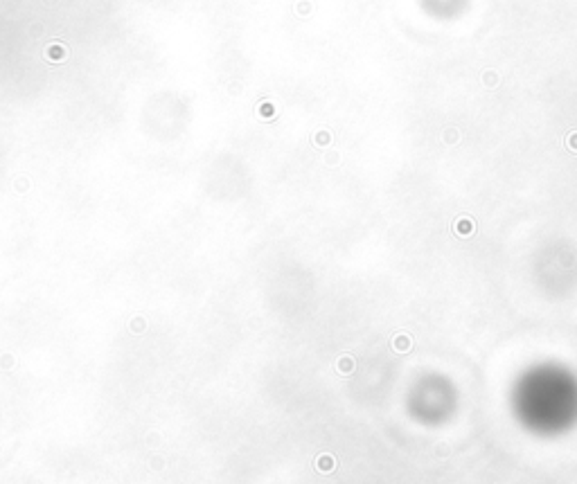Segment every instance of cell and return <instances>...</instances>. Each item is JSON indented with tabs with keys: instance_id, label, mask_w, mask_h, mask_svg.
Wrapping results in <instances>:
<instances>
[]
</instances>
